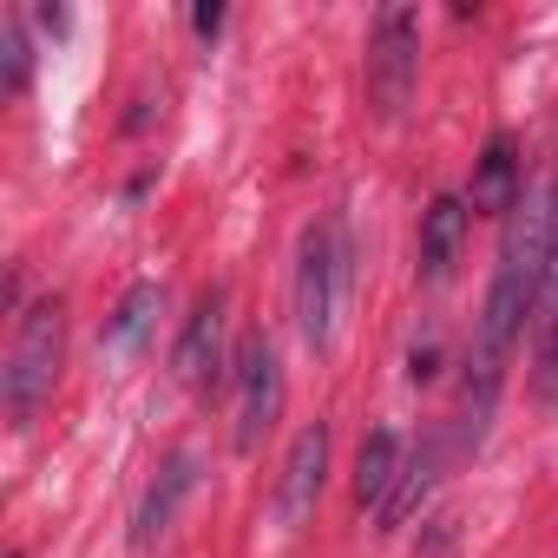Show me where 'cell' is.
<instances>
[{
  "instance_id": "16",
  "label": "cell",
  "mask_w": 558,
  "mask_h": 558,
  "mask_svg": "<svg viewBox=\"0 0 558 558\" xmlns=\"http://www.w3.org/2000/svg\"><path fill=\"white\" fill-rule=\"evenodd\" d=\"M191 27H197V34H204V40H210V34H217V27H223V8H197V14H191Z\"/></svg>"
},
{
  "instance_id": "15",
  "label": "cell",
  "mask_w": 558,
  "mask_h": 558,
  "mask_svg": "<svg viewBox=\"0 0 558 558\" xmlns=\"http://www.w3.org/2000/svg\"><path fill=\"white\" fill-rule=\"evenodd\" d=\"M408 375H414V381H434V375H440V336L414 342V355H408Z\"/></svg>"
},
{
  "instance_id": "10",
  "label": "cell",
  "mask_w": 558,
  "mask_h": 558,
  "mask_svg": "<svg viewBox=\"0 0 558 558\" xmlns=\"http://www.w3.org/2000/svg\"><path fill=\"white\" fill-rule=\"evenodd\" d=\"M466 243V197H434L421 210V276L427 283H447Z\"/></svg>"
},
{
  "instance_id": "6",
  "label": "cell",
  "mask_w": 558,
  "mask_h": 558,
  "mask_svg": "<svg viewBox=\"0 0 558 558\" xmlns=\"http://www.w3.org/2000/svg\"><path fill=\"white\" fill-rule=\"evenodd\" d=\"M171 375H178L191 395L217 388V375H223V290H204L197 310L184 316L178 349H171Z\"/></svg>"
},
{
  "instance_id": "9",
  "label": "cell",
  "mask_w": 558,
  "mask_h": 558,
  "mask_svg": "<svg viewBox=\"0 0 558 558\" xmlns=\"http://www.w3.org/2000/svg\"><path fill=\"white\" fill-rule=\"evenodd\" d=\"M158 316H165V290L158 283H132L119 296V310L106 316V362H138L151 329H158Z\"/></svg>"
},
{
  "instance_id": "8",
  "label": "cell",
  "mask_w": 558,
  "mask_h": 558,
  "mask_svg": "<svg viewBox=\"0 0 558 558\" xmlns=\"http://www.w3.org/2000/svg\"><path fill=\"white\" fill-rule=\"evenodd\" d=\"M525 197V178H519V145L499 132L480 158H473V184H466V210L473 217H512V204Z\"/></svg>"
},
{
  "instance_id": "11",
  "label": "cell",
  "mask_w": 558,
  "mask_h": 558,
  "mask_svg": "<svg viewBox=\"0 0 558 558\" xmlns=\"http://www.w3.org/2000/svg\"><path fill=\"white\" fill-rule=\"evenodd\" d=\"M401 434L395 427H375L368 440H362V453H355V506L362 512H381L388 506V493H395V480H401Z\"/></svg>"
},
{
  "instance_id": "18",
  "label": "cell",
  "mask_w": 558,
  "mask_h": 558,
  "mask_svg": "<svg viewBox=\"0 0 558 558\" xmlns=\"http://www.w3.org/2000/svg\"><path fill=\"white\" fill-rule=\"evenodd\" d=\"M8 558H21V551H8Z\"/></svg>"
},
{
  "instance_id": "5",
  "label": "cell",
  "mask_w": 558,
  "mask_h": 558,
  "mask_svg": "<svg viewBox=\"0 0 558 558\" xmlns=\"http://www.w3.org/2000/svg\"><path fill=\"white\" fill-rule=\"evenodd\" d=\"M323 480H329V427L310 421L296 440H290V460H283V480H276V525L283 532H303L316 499H323Z\"/></svg>"
},
{
  "instance_id": "12",
  "label": "cell",
  "mask_w": 558,
  "mask_h": 558,
  "mask_svg": "<svg viewBox=\"0 0 558 558\" xmlns=\"http://www.w3.org/2000/svg\"><path fill=\"white\" fill-rule=\"evenodd\" d=\"M440 460H447V447L440 440H421L408 460H401V480H395V493H388V506H381V525H408L414 519V506L434 493V480H440Z\"/></svg>"
},
{
  "instance_id": "4",
  "label": "cell",
  "mask_w": 558,
  "mask_h": 558,
  "mask_svg": "<svg viewBox=\"0 0 558 558\" xmlns=\"http://www.w3.org/2000/svg\"><path fill=\"white\" fill-rule=\"evenodd\" d=\"M230 440L236 453H256L276 421H283V355H276L269 336H243L236 342V362H230Z\"/></svg>"
},
{
  "instance_id": "2",
  "label": "cell",
  "mask_w": 558,
  "mask_h": 558,
  "mask_svg": "<svg viewBox=\"0 0 558 558\" xmlns=\"http://www.w3.org/2000/svg\"><path fill=\"white\" fill-rule=\"evenodd\" d=\"M60 355H66V303H60V296H40V303L21 316L14 349H8V368H0V401H8V421H14V427H27V421L53 401Z\"/></svg>"
},
{
  "instance_id": "3",
  "label": "cell",
  "mask_w": 558,
  "mask_h": 558,
  "mask_svg": "<svg viewBox=\"0 0 558 558\" xmlns=\"http://www.w3.org/2000/svg\"><path fill=\"white\" fill-rule=\"evenodd\" d=\"M362 80H368V106L381 119H401L421 80V14L414 8H381L362 47Z\"/></svg>"
},
{
  "instance_id": "14",
  "label": "cell",
  "mask_w": 558,
  "mask_h": 558,
  "mask_svg": "<svg viewBox=\"0 0 558 558\" xmlns=\"http://www.w3.org/2000/svg\"><path fill=\"white\" fill-rule=\"evenodd\" d=\"M538 401L558 408V310L545 316V342H538Z\"/></svg>"
},
{
  "instance_id": "13",
  "label": "cell",
  "mask_w": 558,
  "mask_h": 558,
  "mask_svg": "<svg viewBox=\"0 0 558 558\" xmlns=\"http://www.w3.org/2000/svg\"><path fill=\"white\" fill-rule=\"evenodd\" d=\"M27 73H34L27 21H21V14H8V21H0V86H8V93H27Z\"/></svg>"
},
{
  "instance_id": "17",
  "label": "cell",
  "mask_w": 558,
  "mask_h": 558,
  "mask_svg": "<svg viewBox=\"0 0 558 558\" xmlns=\"http://www.w3.org/2000/svg\"><path fill=\"white\" fill-rule=\"evenodd\" d=\"M558 310V250H551V276H545V316Z\"/></svg>"
},
{
  "instance_id": "7",
  "label": "cell",
  "mask_w": 558,
  "mask_h": 558,
  "mask_svg": "<svg viewBox=\"0 0 558 558\" xmlns=\"http://www.w3.org/2000/svg\"><path fill=\"white\" fill-rule=\"evenodd\" d=\"M191 493H197V447H178V453L151 473V486L138 493V512H132V551H151V545L178 525V512H184Z\"/></svg>"
},
{
  "instance_id": "1",
  "label": "cell",
  "mask_w": 558,
  "mask_h": 558,
  "mask_svg": "<svg viewBox=\"0 0 558 558\" xmlns=\"http://www.w3.org/2000/svg\"><path fill=\"white\" fill-rule=\"evenodd\" d=\"M355 290V236L342 217H316L296 243V283H290V310H296V336L310 349H329L342 329Z\"/></svg>"
}]
</instances>
